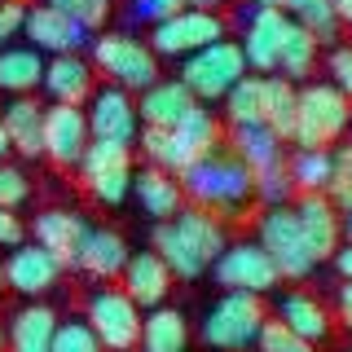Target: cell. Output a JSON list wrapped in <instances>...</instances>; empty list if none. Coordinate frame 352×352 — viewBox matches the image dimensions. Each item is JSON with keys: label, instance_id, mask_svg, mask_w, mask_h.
Masks as SVG:
<instances>
[{"label": "cell", "instance_id": "41", "mask_svg": "<svg viewBox=\"0 0 352 352\" xmlns=\"http://www.w3.org/2000/svg\"><path fill=\"white\" fill-rule=\"evenodd\" d=\"M326 71H330V84L352 102V44H335V49H330Z\"/></svg>", "mask_w": 352, "mask_h": 352}, {"label": "cell", "instance_id": "34", "mask_svg": "<svg viewBox=\"0 0 352 352\" xmlns=\"http://www.w3.org/2000/svg\"><path fill=\"white\" fill-rule=\"evenodd\" d=\"M286 18H295L308 36H317V44H335L339 40V18L330 0H291Z\"/></svg>", "mask_w": 352, "mask_h": 352}, {"label": "cell", "instance_id": "29", "mask_svg": "<svg viewBox=\"0 0 352 352\" xmlns=\"http://www.w3.org/2000/svg\"><path fill=\"white\" fill-rule=\"evenodd\" d=\"M295 106H300V88L282 75H264V102H260V124L278 141L295 137Z\"/></svg>", "mask_w": 352, "mask_h": 352}, {"label": "cell", "instance_id": "8", "mask_svg": "<svg viewBox=\"0 0 352 352\" xmlns=\"http://www.w3.org/2000/svg\"><path fill=\"white\" fill-rule=\"evenodd\" d=\"M260 247L273 256V264H278V273L286 282H304L308 273L317 269V260H313V251H308V242H304V229H300V220H295V207H269V212L260 216Z\"/></svg>", "mask_w": 352, "mask_h": 352}, {"label": "cell", "instance_id": "54", "mask_svg": "<svg viewBox=\"0 0 352 352\" xmlns=\"http://www.w3.org/2000/svg\"><path fill=\"white\" fill-rule=\"evenodd\" d=\"M348 128H352V124H348Z\"/></svg>", "mask_w": 352, "mask_h": 352}, {"label": "cell", "instance_id": "6", "mask_svg": "<svg viewBox=\"0 0 352 352\" xmlns=\"http://www.w3.org/2000/svg\"><path fill=\"white\" fill-rule=\"evenodd\" d=\"M247 75V58H242L238 40H216L198 49L181 66V84L190 88L194 102H225V93Z\"/></svg>", "mask_w": 352, "mask_h": 352}, {"label": "cell", "instance_id": "11", "mask_svg": "<svg viewBox=\"0 0 352 352\" xmlns=\"http://www.w3.org/2000/svg\"><path fill=\"white\" fill-rule=\"evenodd\" d=\"M212 273H216V282L225 286V291H247V295H269L273 286L282 282L278 264H273V256L260 247V242H229V247L216 256Z\"/></svg>", "mask_w": 352, "mask_h": 352}, {"label": "cell", "instance_id": "47", "mask_svg": "<svg viewBox=\"0 0 352 352\" xmlns=\"http://www.w3.org/2000/svg\"><path fill=\"white\" fill-rule=\"evenodd\" d=\"M220 5H225V0H185V9H212V14Z\"/></svg>", "mask_w": 352, "mask_h": 352}, {"label": "cell", "instance_id": "19", "mask_svg": "<svg viewBox=\"0 0 352 352\" xmlns=\"http://www.w3.org/2000/svg\"><path fill=\"white\" fill-rule=\"evenodd\" d=\"M124 295L137 308H159L163 300H168V291H172V269L163 264L154 251H137V256H128V264H124Z\"/></svg>", "mask_w": 352, "mask_h": 352}, {"label": "cell", "instance_id": "15", "mask_svg": "<svg viewBox=\"0 0 352 352\" xmlns=\"http://www.w3.org/2000/svg\"><path fill=\"white\" fill-rule=\"evenodd\" d=\"M295 220H300V229H304V242H308V251H313V260L317 264L335 260L339 242H344L335 203H330L326 194H300L295 198Z\"/></svg>", "mask_w": 352, "mask_h": 352}, {"label": "cell", "instance_id": "22", "mask_svg": "<svg viewBox=\"0 0 352 352\" xmlns=\"http://www.w3.org/2000/svg\"><path fill=\"white\" fill-rule=\"evenodd\" d=\"M194 106L198 102L190 97V88H185L181 80H154L146 93H141V102H137V119L146 128H172V124H181Z\"/></svg>", "mask_w": 352, "mask_h": 352}, {"label": "cell", "instance_id": "9", "mask_svg": "<svg viewBox=\"0 0 352 352\" xmlns=\"http://www.w3.org/2000/svg\"><path fill=\"white\" fill-rule=\"evenodd\" d=\"M93 62L106 80H115V88H141V93H146V88L159 80V58H154V49L141 44L137 36H124V31L97 36Z\"/></svg>", "mask_w": 352, "mask_h": 352}, {"label": "cell", "instance_id": "52", "mask_svg": "<svg viewBox=\"0 0 352 352\" xmlns=\"http://www.w3.org/2000/svg\"><path fill=\"white\" fill-rule=\"evenodd\" d=\"M0 286H5V264H0Z\"/></svg>", "mask_w": 352, "mask_h": 352}, {"label": "cell", "instance_id": "14", "mask_svg": "<svg viewBox=\"0 0 352 352\" xmlns=\"http://www.w3.org/2000/svg\"><path fill=\"white\" fill-rule=\"evenodd\" d=\"M88 132L93 141H119V146H132L137 141V102L128 97V88H97L88 97Z\"/></svg>", "mask_w": 352, "mask_h": 352}, {"label": "cell", "instance_id": "32", "mask_svg": "<svg viewBox=\"0 0 352 352\" xmlns=\"http://www.w3.org/2000/svg\"><path fill=\"white\" fill-rule=\"evenodd\" d=\"M234 154L251 168V176H256L264 168H273V163H282V141L264 124H238L234 128Z\"/></svg>", "mask_w": 352, "mask_h": 352}, {"label": "cell", "instance_id": "42", "mask_svg": "<svg viewBox=\"0 0 352 352\" xmlns=\"http://www.w3.org/2000/svg\"><path fill=\"white\" fill-rule=\"evenodd\" d=\"M22 18H27V0H0V49L22 36Z\"/></svg>", "mask_w": 352, "mask_h": 352}, {"label": "cell", "instance_id": "49", "mask_svg": "<svg viewBox=\"0 0 352 352\" xmlns=\"http://www.w3.org/2000/svg\"><path fill=\"white\" fill-rule=\"evenodd\" d=\"M339 229H344V238L352 242V212H344V216H339Z\"/></svg>", "mask_w": 352, "mask_h": 352}, {"label": "cell", "instance_id": "37", "mask_svg": "<svg viewBox=\"0 0 352 352\" xmlns=\"http://www.w3.org/2000/svg\"><path fill=\"white\" fill-rule=\"evenodd\" d=\"M49 5L62 9V14L84 31H102L106 18H110V0H49Z\"/></svg>", "mask_w": 352, "mask_h": 352}, {"label": "cell", "instance_id": "13", "mask_svg": "<svg viewBox=\"0 0 352 352\" xmlns=\"http://www.w3.org/2000/svg\"><path fill=\"white\" fill-rule=\"evenodd\" d=\"M88 141V115L80 106H49L44 110V159H53L58 168H80Z\"/></svg>", "mask_w": 352, "mask_h": 352}, {"label": "cell", "instance_id": "18", "mask_svg": "<svg viewBox=\"0 0 352 352\" xmlns=\"http://www.w3.org/2000/svg\"><path fill=\"white\" fill-rule=\"evenodd\" d=\"M88 229H93V225H88L80 212L49 207V212H40V216H36V225H31V238H36V247H44L49 256H58L66 269H75V256H80Z\"/></svg>", "mask_w": 352, "mask_h": 352}, {"label": "cell", "instance_id": "33", "mask_svg": "<svg viewBox=\"0 0 352 352\" xmlns=\"http://www.w3.org/2000/svg\"><path fill=\"white\" fill-rule=\"evenodd\" d=\"M330 172H335V154L330 150H300L291 163H286L291 190H300V194H326Z\"/></svg>", "mask_w": 352, "mask_h": 352}, {"label": "cell", "instance_id": "48", "mask_svg": "<svg viewBox=\"0 0 352 352\" xmlns=\"http://www.w3.org/2000/svg\"><path fill=\"white\" fill-rule=\"evenodd\" d=\"M256 5L260 9H282V14H286V5H291V0H256Z\"/></svg>", "mask_w": 352, "mask_h": 352}, {"label": "cell", "instance_id": "36", "mask_svg": "<svg viewBox=\"0 0 352 352\" xmlns=\"http://www.w3.org/2000/svg\"><path fill=\"white\" fill-rule=\"evenodd\" d=\"M260 352H317V344H308V339H300L291 326H282L278 317H264L260 326Z\"/></svg>", "mask_w": 352, "mask_h": 352}, {"label": "cell", "instance_id": "28", "mask_svg": "<svg viewBox=\"0 0 352 352\" xmlns=\"http://www.w3.org/2000/svg\"><path fill=\"white\" fill-rule=\"evenodd\" d=\"M141 352H185L190 348V322H185L181 308H150L141 317V339H137Z\"/></svg>", "mask_w": 352, "mask_h": 352}, {"label": "cell", "instance_id": "27", "mask_svg": "<svg viewBox=\"0 0 352 352\" xmlns=\"http://www.w3.org/2000/svg\"><path fill=\"white\" fill-rule=\"evenodd\" d=\"M53 330H58V313L49 304L18 308L9 330H5L9 352H53Z\"/></svg>", "mask_w": 352, "mask_h": 352}, {"label": "cell", "instance_id": "2", "mask_svg": "<svg viewBox=\"0 0 352 352\" xmlns=\"http://www.w3.org/2000/svg\"><path fill=\"white\" fill-rule=\"evenodd\" d=\"M181 190L185 198H194V207L212 212L216 220H234L256 198V176L238 154H207L190 172H181Z\"/></svg>", "mask_w": 352, "mask_h": 352}, {"label": "cell", "instance_id": "1", "mask_svg": "<svg viewBox=\"0 0 352 352\" xmlns=\"http://www.w3.org/2000/svg\"><path fill=\"white\" fill-rule=\"evenodd\" d=\"M225 247V220H216L203 207H181L172 220H159V229H154V256L172 269V278L185 282L203 278Z\"/></svg>", "mask_w": 352, "mask_h": 352}, {"label": "cell", "instance_id": "17", "mask_svg": "<svg viewBox=\"0 0 352 352\" xmlns=\"http://www.w3.org/2000/svg\"><path fill=\"white\" fill-rule=\"evenodd\" d=\"M62 269L66 264L58 260V256H49L44 247H36V242H22V247H14V256L5 260V286H14V291H22V295H49L53 286L62 282Z\"/></svg>", "mask_w": 352, "mask_h": 352}, {"label": "cell", "instance_id": "30", "mask_svg": "<svg viewBox=\"0 0 352 352\" xmlns=\"http://www.w3.org/2000/svg\"><path fill=\"white\" fill-rule=\"evenodd\" d=\"M44 80V58L31 44H18V49H0V93L27 97L31 88H40Z\"/></svg>", "mask_w": 352, "mask_h": 352}, {"label": "cell", "instance_id": "53", "mask_svg": "<svg viewBox=\"0 0 352 352\" xmlns=\"http://www.w3.org/2000/svg\"><path fill=\"white\" fill-rule=\"evenodd\" d=\"M344 352H352V344H348V348H344Z\"/></svg>", "mask_w": 352, "mask_h": 352}, {"label": "cell", "instance_id": "10", "mask_svg": "<svg viewBox=\"0 0 352 352\" xmlns=\"http://www.w3.org/2000/svg\"><path fill=\"white\" fill-rule=\"evenodd\" d=\"M88 326H93L102 352H137L141 308L124 295V286H102L88 300Z\"/></svg>", "mask_w": 352, "mask_h": 352}, {"label": "cell", "instance_id": "51", "mask_svg": "<svg viewBox=\"0 0 352 352\" xmlns=\"http://www.w3.org/2000/svg\"><path fill=\"white\" fill-rule=\"evenodd\" d=\"M0 352H9V339H5V326H0Z\"/></svg>", "mask_w": 352, "mask_h": 352}, {"label": "cell", "instance_id": "40", "mask_svg": "<svg viewBox=\"0 0 352 352\" xmlns=\"http://www.w3.org/2000/svg\"><path fill=\"white\" fill-rule=\"evenodd\" d=\"M181 9H185V0H132L128 14L137 18V22H146V27H159V22L176 18Z\"/></svg>", "mask_w": 352, "mask_h": 352}, {"label": "cell", "instance_id": "26", "mask_svg": "<svg viewBox=\"0 0 352 352\" xmlns=\"http://www.w3.org/2000/svg\"><path fill=\"white\" fill-rule=\"evenodd\" d=\"M5 124V137H9V150L27 154V159H40L44 154V106H36L31 97H14L0 115Z\"/></svg>", "mask_w": 352, "mask_h": 352}, {"label": "cell", "instance_id": "45", "mask_svg": "<svg viewBox=\"0 0 352 352\" xmlns=\"http://www.w3.org/2000/svg\"><path fill=\"white\" fill-rule=\"evenodd\" d=\"M335 269H339V278H344V282H352V242L335 251Z\"/></svg>", "mask_w": 352, "mask_h": 352}, {"label": "cell", "instance_id": "46", "mask_svg": "<svg viewBox=\"0 0 352 352\" xmlns=\"http://www.w3.org/2000/svg\"><path fill=\"white\" fill-rule=\"evenodd\" d=\"M330 5H335L339 27H352V0H330Z\"/></svg>", "mask_w": 352, "mask_h": 352}, {"label": "cell", "instance_id": "50", "mask_svg": "<svg viewBox=\"0 0 352 352\" xmlns=\"http://www.w3.org/2000/svg\"><path fill=\"white\" fill-rule=\"evenodd\" d=\"M9 159V137H5V124H0V163Z\"/></svg>", "mask_w": 352, "mask_h": 352}, {"label": "cell", "instance_id": "35", "mask_svg": "<svg viewBox=\"0 0 352 352\" xmlns=\"http://www.w3.org/2000/svg\"><path fill=\"white\" fill-rule=\"evenodd\" d=\"M260 102H264V75H242V80L225 93L229 124H260Z\"/></svg>", "mask_w": 352, "mask_h": 352}, {"label": "cell", "instance_id": "3", "mask_svg": "<svg viewBox=\"0 0 352 352\" xmlns=\"http://www.w3.org/2000/svg\"><path fill=\"white\" fill-rule=\"evenodd\" d=\"M216 146H220V124L207 106H194L172 128H141V154L172 176L190 172L198 159L216 154Z\"/></svg>", "mask_w": 352, "mask_h": 352}, {"label": "cell", "instance_id": "21", "mask_svg": "<svg viewBox=\"0 0 352 352\" xmlns=\"http://www.w3.org/2000/svg\"><path fill=\"white\" fill-rule=\"evenodd\" d=\"M128 256L132 251H128L124 234H115V229H88L80 256H75V269L88 273V278H97V282H115L119 273H124Z\"/></svg>", "mask_w": 352, "mask_h": 352}, {"label": "cell", "instance_id": "16", "mask_svg": "<svg viewBox=\"0 0 352 352\" xmlns=\"http://www.w3.org/2000/svg\"><path fill=\"white\" fill-rule=\"evenodd\" d=\"M22 36H27L31 49L62 58V53H75V49L84 44V27H75V22L62 14V9H53L49 0H44V5H27V18H22Z\"/></svg>", "mask_w": 352, "mask_h": 352}, {"label": "cell", "instance_id": "43", "mask_svg": "<svg viewBox=\"0 0 352 352\" xmlns=\"http://www.w3.org/2000/svg\"><path fill=\"white\" fill-rule=\"evenodd\" d=\"M22 242H27V225H22V216L0 207V247H22Z\"/></svg>", "mask_w": 352, "mask_h": 352}, {"label": "cell", "instance_id": "38", "mask_svg": "<svg viewBox=\"0 0 352 352\" xmlns=\"http://www.w3.org/2000/svg\"><path fill=\"white\" fill-rule=\"evenodd\" d=\"M53 352H102L88 322H58L53 330Z\"/></svg>", "mask_w": 352, "mask_h": 352}, {"label": "cell", "instance_id": "5", "mask_svg": "<svg viewBox=\"0 0 352 352\" xmlns=\"http://www.w3.org/2000/svg\"><path fill=\"white\" fill-rule=\"evenodd\" d=\"M264 295H247V291H225L220 300L207 308L203 326H198V339H203L212 352H242L260 339L264 326Z\"/></svg>", "mask_w": 352, "mask_h": 352}, {"label": "cell", "instance_id": "25", "mask_svg": "<svg viewBox=\"0 0 352 352\" xmlns=\"http://www.w3.org/2000/svg\"><path fill=\"white\" fill-rule=\"evenodd\" d=\"M278 322L291 326L300 339H308V344H326L330 330H335V317H330L326 304L317 300V295H308V291H286V295H282Z\"/></svg>", "mask_w": 352, "mask_h": 352}, {"label": "cell", "instance_id": "31", "mask_svg": "<svg viewBox=\"0 0 352 352\" xmlns=\"http://www.w3.org/2000/svg\"><path fill=\"white\" fill-rule=\"evenodd\" d=\"M313 66H317V36H308L295 18H286V31H282V44H278V71H282V80L300 84V80L313 75Z\"/></svg>", "mask_w": 352, "mask_h": 352}, {"label": "cell", "instance_id": "12", "mask_svg": "<svg viewBox=\"0 0 352 352\" xmlns=\"http://www.w3.org/2000/svg\"><path fill=\"white\" fill-rule=\"evenodd\" d=\"M225 40V18L212 14V9H181L176 18L159 22L150 36V49L154 58H190V53L207 49V44Z\"/></svg>", "mask_w": 352, "mask_h": 352}, {"label": "cell", "instance_id": "7", "mask_svg": "<svg viewBox=\"0 0 352 352\" xmlns=\"http://www.w3.org/2000/svg\"><path fill=\"white\" fill-rule=\"evenodd\" d=\"M80 181L93 194V203L119 207L132 194V146L119 141H88L80 159Z\"/></svg>", "mask_w": 352, "mask_h": 352}, {"label": "cell", "instance_id": "23", "mask_svg": "<svg viewBox=\"0 0 352 352\" xmlns=\"http://www.w3.org/2000/svg\"><path fill=\"white\" fill-rule=\"evenodd\" d=\"M132 194H137L141 212L154 216V220H172V216L185 207V190H181V181H176L172 172L154 168V163H146L141 172H132Z\"/></svg>", "mask_w": 352, "mask_h": 352}, {"label": "cell", "instance_id": "44", "mask_svg": "<svg viewBox=\"0 0 352 352\" xmlns=\"http://www.w3.org/2000/svg\"><path fill=\"white\" fill-rule=\"evenodd\" d=\"M335 317L339 326L352 335V282H339V295H335Z\"/></svg>", "mask_w": 352, "mask_h": 352}, {"label": "cell", "instance_id": "4", "mask_svg": "<svg viewBox=\"0 0 352 352\" xmlns=\"http://www.w3.org/2000/svg\"><path fill=\"white\" fill-rule=\"evenodd\" d=\"M352 124V102L339 93L335 84H304L300 106H295V146L300 150H330L335 141H344Z\"/></svg>", "mask_w": 352, "mask_h": 352}, {"label": "cell", "instance_id": "20", "mask_svg": "<svg viewBox=\"0 0 352 352\" xmlns=\"http://www.w3.org/2000/svg\"><path fill=\"white\" fill-rule=\"evenodd\" d=\"M286 31V14L282 9H260L251 14L247 31H242V58L251 71H278V44Z\"/></svg>", "mask_w": 352, "mask_h": 352}, {"label": "cell", "instance_id": "39", "mask_svg": "<svg viewBox=\"0 0 352 352\" xmlns=\"http://www.w3.org/2000/svg\"><path fill=\"white\" fill-rule=\"evenodd\" d=\"M27 198H31L27 172L14 168V163H0V207H5V212H18Z\"/></svg>", "mask_w": 352, "mask_h": 352}, {"label": "cell", "instance_id": "24", "mask_svg": "<svg viewBox=\"0 0 352 352\" xmlns=\"http://www.w3.org/2000/svg\"><path fill=\"white\" fill-rule=\"evenodd\" d=\"M44 88H49V97L58 106H84L88 97H93V66L84 58H75V53H62V58L44 62Z\"/></svg>", "mask_w": 352, "mask_h": 352}]
</instances>
